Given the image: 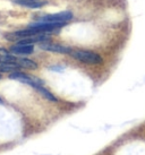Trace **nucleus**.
<instances>
[{"label":"nucleus","mask_w":145,"mask_h":155,"mask_svg":"<svg viewBox=\"0 0 145 155\" xmlns=\"http://www.w3.org/2000/svg\"><path fill=\"white\" fill-rule=\"evenodd\" d=\"M70 56L78 61H82L84 64L89 65H98L102 62V58L98 53L92 51H85V50H76L70 52Z\"/></svg>","instance_id":"obj_1"},{"label":"nucleus","mask_w":145,"mask_h":155,"mask_svg":"<svg viewBox=\"0 0 145 155\" xmlns=\"http://www.w3.org/2000/svg\"><path fill=\"white\" fill-rule=\"evenodd\" d=\"M16 57L10 54L6 49L0 48V62H16Z\"/></svg>","instance_id":"obj_8"},{"label":"nucleus","mask_w":145,"mask_h":155,"mask_svg":"<svg viewBox=\"0 0 145 155\" xmlns=\"http://www.w3.org/2000/svg\"><path fill=\"white\" fill-rule=\"evenodd\" d=\"M14 1H18V0H14Z\"/></svg>","instance_id":"obj_12"},{"label":"nucleus","mask_w":145,"mask_h":155,"mask_svg":"<svg viewBox=\"0 0 145 155\" xmlns=\"http://www.w3.org/2000/svg\"><path fill=\"white\" fill-rule=\"evenodd\" d=\"M15 2L23 6V7L33 9L41 8L44 5H47V1H42V0H18V1H15Z\"/></svg>","instance_id":"obj_6"},{"label":"nucleus","mask_w":145,"mask_h":155,"mask_svg":"<svg viewBox=\"0 0 145 155\" xmlns=\"http://www.w3.org/2000/svg\"><path fill=\"white\" fill-rule=\"evenodd\" d=\"M0 78H1V75H0Z\"/></svg>","instance_id":"obj_13"},{"label":"nucleus","mask_w":145,"mask_h":155,"mask_svg":"<svg viewBox=\"0 0 145 155\" xmlns=\"http://www.w3.org/2000/svg\"><path fill=\"white\" fill-rule=\"evenodd\" d=\"M40 48H41L42 50L55 52V53H70V52H72V49H70V48L65 47V45H60V44L50 43V41L40 43Z\"/></svg>","instance_id":"obj_4"},{"label":"nucleus","mask_w":145,"mask_h":155,"mask_svg":"<svg viewBox=\"0 0 145 155\" xmlns=\"http://www.w3.org/2000/svg\"><path fill=\"white\" fill-rule=\"evenodd\" d=\"M9 78H10V79H14V81H18V82H21V83L29 84V85L33 86L34 88L36 86H42L43 85L42 79L35 77V76H30V75H26V74L19 73V71L12 73L9 75Z\"/></svg>","instance_id":"obj_2"},{"label":"nucleus","mask_w":145,"mask_h":155,"mask_svg":"<svg viewBox=\"0 0 145 155\" xmlns=\"http://www.w3.org/2000/svg\"><path fill=\"white\" fill-rule=\"evenodd\" d=\"M10 51L13 54H18V56H25V54H31L34 51L33 44H15L10 48Z\"/></svg>","instance_id":"obj_5"},{"label":"nucleus","mask_w":145,"mask_h":155,"mask_svg":"<svg viewBox=\"0 0 145 155\" xmlns=\"http://www.w3.org/2000/svg\"><path fill=\"white\" fill-rule=\"evenodd\" d=\"M19 68L17 62H0V73H15Z\"/></svg>","instance_id":"obj_7"},{"label":"nucleus","mask_w":145,"mask_h":155,"mask_svg":"<svg viewBox=\"0 0 145 155\" xmlns=\"http://www.w3.org/2000/svg\"><path fill=\"white\" fill-rule=\"evenodd\" d=\"M0 103H2V100H1V99H0Z\"/></svg>","instance_id":"obj_11"},{"label":"nucleus","mask_w":145,"mask_h":155,"mask_svg":"<svg viewBox=\"0 0 145 155\" xmlns=\"http://www.w3.org/2000/svg\"><path fill=\"white\" fill-rule=\"evenodd\" d=\"M72 18V14L70 12H61L58 14H51L46 15L39 18L40 22H48V23H66L67 21H70Z\"/></svg>","instance_id":"obj_3"},{"label":"nucleus","mask_w":145,"mask_h":155,"mask_svg":"<svg viewBox=\"0 0 145 155\" xmlns=\"http://www.w3.org/2000/svg\"><path fill=\"white\" fill-rule=\"evenodd\" d=\"M16 62H17L21 68H27V69H36L38 68V65L35 64L34 61L30 60V59H26V58H19V59H16Z\"/></svg>","instance_id":"obj_9"},{"label":"nucleus","mask_w":145,"mask_h":155,"mask_svg":"<svg viewBox=\"0 0 145 155\" xmlns=\"http://www.w3.org/2000/svg\"><path fill=\"white\" fill-rule=\"evenodd\" d=\"M35 90L38 91V92H40L41 94L46 97V99H48V100H50V101H53V102H57L58 100H57V97H55V95H52L49 91H47L44 87H42V86H36L35 87Z\"/></svg>","instance_id":"obj_10"}]
</instances>
